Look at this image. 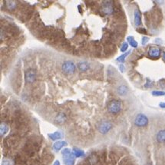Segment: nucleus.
Here are the masks:
<instances>
[{
  "label": "nucleus",
  "instance_id": "nucleus-22",
  "mask_svg": "<svg viewBox=\"0 0 165 165\" xmlns=\"http://www.w3.org/2000/svg\"><path fill=\"white\" fill-rule=\"evenodd\" d=\"M152 95L154 96H163L165 95V92L162 91H153Z\"/></svg>",
  "mask_w": 165,
  "mask_h": 165
},
{
  "label": "nucleus",
  "instance_id": "nucleus-17",
  "mask_svg": "<svg viewBox=\"0 0 165 165\" xmlns=\"http://www.w3.org/2000/svg\"><path fill=\"white\" fill-rule=\"evenodd\" d=\"M9 126L6 124V123H1L0 125V134H1V137L4 136L9 131Z\"/></svg>",
  "mask_w": 165,
  "mask_h": 165
},
{
  "label": "nucleus",
  "instance_id": "nucleus-5",
  "mask_svg": "<svg viewBox=\"0 0 165 165\" xmlns=\"http://www.w3.org/2000/svg\"><path fill=\"white\" fill-rule=\"evenodd\" d=\"M148 124V118L146 115L143 114H139L136 116L134 119V125L139 127H143L147 126Z\"/></svg>",
  "mask_w": 165,
  "mask_h": 165
},
{
  "label": "nucleus",
  "instance_id": "nucleus-6",
  "mask_svg": "<svg viewBox=\"0 0 165 165\" xmlns=\"http://www.w3.org/2000/svg\"><path fill=\"white\" fill-rule=\"evenodd\" d=\"M102 12L106 15H111L114 12V6L111 1H104L102 3Z\"/></svg>",
  "mask_w": 165,
  "mask_h": 165
},
{
  "label": "nucleus",
  "instance_id": "nucleus-8",
  "mask_svg": "<svg viewBox=\"0 0 165 165\" xmlns=\"http://www.w3.org/2000/svg\"><path fill=\"white\" fill-rule=\"evenodd\" d=\"M36 78V74L34 70L29 69L26 71V74H25V79H26V82L28 84H32L35 82Z\"/></svg>",
  "mask_w": 165,
  "mask_h": 165
},
{
  "label": "nucleus",
  "instance_id": "nucleus-26",
  "mask_svg": "<svg viewBox=\"0 0 165 165\" xmlns=\"http://www.w3.org/2000/svg\"><path fill=\"white\" fill-rule=\"evenodd\" d=\"M138 32H140V33H144V34H146L147 31L145 29H138Z\"/></svg>",
  "mask_w": 165,
  "mask_h": 165
},
{
  "label": "nucleus",
  "instance_id": "nucleus-1",
  "mask_svg": "<svg viewBox=\"0 0 165 165\" xmlns=\"http://www.w3.org/2000/svg\"><path fill=\"white\" fill-rule=\"evenodd\" d=\"M61 155L63 157V161L65 165H74L75 156L73 151L69 148H65L61 150Z\"/></svg>",
  "mask_w": 165,
  "mask_h": 165
},
{
  "label": "nucleus",
  "instance_id": "nucleus-25",
  "mask_svg": "<svg viewBox=\"0 0 165 165\" xmlns=\"http://www.w3.org/2000/svg\"><path fill=\"white\" fill-rule=\"evenodd\" d=\"M148 41H149V38L147 37V36H144V37L142 38V45H145L148 42Z\"/></svg>",
  "mask_w": 165,
  "mask_h": 165
},
{
  "label": "nucleus",
  "instance_id": "nucleus-7",
  "mask_svg": "<svg viewBox=\"0 0 165 165\" xmlns=\"http://www.w3.org/2000/svg\"><path fill=\"white\" fill-rule=\"evenodd\" d=\"M161 54V49L157 47H150L148 51V57H150V58H154V59H157V58H160Z\"/></svg>",
  "mask_w": 165,
  "mask_h": 165
},
{
  "label": "nucleus",
  "instance_id": "nucleus-18",
  "mask_svg": "<svg viewBox=\"0 0 165 165\" xmlns=\"http://www.w3.org/2000/svg\"><path fill=\"white\" fill-rule=\"evenodd\" d=\"M72 151L74 153L75 157H81L85 156V152L79 148H74L72 149Z\"/></svg>",
  "mask_w": 165,
  "mask_h": 165
},
{
  "label": "nucleus",
  "instance_id": "nucleus-30",
  "mask_svg": "<svg viewBox=\"0 0 165 165\" xmlns=\"http://www.w3.org/2000/svg\"><path fill=\"white\" fill-rule=\"evenodd\" d=\"M163 58L165 60V52L163 54Z\"/></svg>",
  "mask_w": 165,
  "mask_h": 165
},
{
  "label": "nucleus",
  "instance_id": "nucleus-24",
  "mask_svg": "<svg viewBox=\"0 0 165 165\" xmlns=\"http://www.w3.org/2000/svg\"><path fill=\"white\" fill-rule=\"evenodd\" d=\"M144 86H145V88L152 87L153 82L150 80V79H147V82H146V84H145V85H144Z\"/></svg>",
  "mask_w": 165,
  "mask_h": 165
},
{
  "label": "nucleus",
  "instance_id": "nucleus-21",
  "mask_svg": "<svg viewBox=\"0 0 165 165\" xmlns=\"http://www.w3.org/2000/svg\"><path fill=\"white\" fill-rule=\"evenodd\" d=\"M2 165H14V162L10 159H5L2 161Z\"/></svg>",
  "mask_w": 165,
  "mask_h": 165
},
{
  "label": "nucleus",
  "instance_id": "nucleus-27",
  "mask_svg": "<svg viewBox=\"0 0 165 165\" xmlns=\"http://www.w3.org/2000/svg\"><path fill=\"white\" fill-rule=\"evenodd\" d=\"M119 69H120V71H121V72H125V66L123 65L122 64H121V65H119Z\"/></svg>",
  "mask_w": 165,
  "mask_h": 165
},
{
  "label": "nucleus",
  "instance_id": "nucleus-23",
  "mask_svg": "<svg viewBox=\"0 0 165 165\" xmlns=\"http://www.w3.org/2000/svg\"><path fill=\"white\" fill-rule=\"evenodd\" d=\"M127 49H128V44H127V42H124L121 45V51L122 52H125L127 51Z\"/></svg>",
  "mask_w": 165,
  "mask_h": 165
},
{
  "label": "nucleus",
  "instance_id": "nucleus-29",
  "mask_svg": "<svg viewBox=\"0 0 165 165\" xmlns=\"http://www.w3.org/2000/svg\"><path fill=\"white\" fill-rule=\"evenodd\" d=\"M53 165H60V162L58 161H55L53 164Z\"/></svg>",
  "mask_w": 165,
  "mask_h": 165
},
{
  "label": "nucleus",
  "instance_id": "nucleus-14",
  "mask_svg": "<svg viewBox=\"0 0 165 165\" xmlns=\"http://www.w3.org/2000/svg\"><path fill=\"white\" fill-rule=\"evenodd\" d=\"M67 145V143L65 141H60L55 142V144H53V149L55 150V151H59L61 148L63 147L66 146Z\"/></svg>",
  "mask_w": 165,
  "mask_h": 165
},
{
  "label": "nucleus",
  "instance_id": "nucleus-2",
  "mask_svg": "<svg viewBox=\"0 0 165 165\" xmlns=\"http://www.w3.org/2000/svg\"><path fill=\"white\" fill-rule=\"evenodd\" d=\"M122 108L121 102L118 100H112L108 104V111L112 114H116L121 111Z\"/></svg>",
  "mask_w": 165,
  "mask_h": 165
},
{
  "label": "nucleus",
  "instance_id": "nucleus-10",
  "mask_svg": "<svg viewBox=\"0 0 165 165\" xmlns=\"http://www.w3.org/2000/svg\"><path fill=\"white\" fill-rule=\"evenodd\" d=\"M66 120H67V117H66V114L65 113L60 112L56 115V117L55 118V123H57L58 125H62L65 122Z\"/></svg>",
  "mask_w": 165,
  "mask_h": 165
},
{
  "label": "nucleus",
  "instance_id": "nucleus-20",
  "mask_svg": "<svg viewBox=\"0 0 165 165\" xmlns=\"http://www.w3.org/2000/svg\"><path fill=\"white\" fill-rule=\"evenodd\" d=\"M130 53H131V51H128L127 52H125L124 54H122L121 55H120L119 57L117 58V61H118V62H121V63H123V62H125V58H127V56L129 55Z\"/></svg>",
  "mask_w": 165,
  "mask_h": 165
},
{
  "label": "nucleus",
  "instance_id": "nucleus-11",
  "mask_svg": "<svg viewBox=\"0 0 165 165\" xmlns=\"http://www.w3.org/2000/svg\"><path fill=\"white\" fill-rule=\"evenodd\" d=\"M134 24L136 26H140L142 24V20H141V13L138 9H136L134 11Z\"/></svg>",
  "mask_w": 165,
  "mask_h": 165
},
{
  "label": "nucleus",
  "instance_id": "nucleus-15",
  "mask_svg": "<svg viewBox=\"0 0 165 165\" xmlns=\"http://www.w3.org/2000/svg\"><path fill=\"white\" fill-rule=\"evenodd\" d=\"M128 89H127V86L122 85H120L118 88H117V92L120 96H125L127 94Z\"/></svg>",
  "mask_w": 165,
  "mask_h": 165
},
{
  "label": "nucleus",
  "instance_id": "nucleus-28",
  "mask_svg": "<svg viewBox=\"0 0 165 165\" xmlns=\"http://www.w3.org/2000/svg\"><path fill=\"white\" fill-rule=\"evenodd\" d=\"M160 107L162 108H165V102H161V103H160Z\"/></svg>",
  "mask_w": 165,
  "mask_h": 165
},
{
  "label": "nucleus",
  "instance_id": "nucleus-19",
  "mask_svg": "<svg viewBox=\"0 0 165 165\" xmlns=\"http://www.w3.org/2000/svg\"><path fill=\"white\" fill-rule=\"evenodd\" d=\"M127 41L129 42V44L131 45V47H133V48H138V42H136V40L134 39L133 36H128L127 38Z\"/></svg>",
  "mask_w": 165,
  "mask_h": 165
},
{
  "label": "nucleus",
  "instance_id": "nucleus-3",
  "mask_svg": "<svg viewBox=\"0 0 165 165\" xmlns=\"http://www.w3.org/2000/svg\"><path fill=\"white\" fill-rule=\"evenodd\" d=\"M97 131H99L100 133L102 134H106L112 128V124L109 121L103 120V121L98 122V124L97 125Z\"/></svg>",
  "mask_w": 165,
  "mask_h": 165
},
{
  "label": "nucleus",
  "instance_id": "nucleus-4",
  "mask_svg": "<svg viewBox=\"0 0 165 165\" xmlns=\"http://www.w3.org/2000/svg\"><path fill=\"white\" fill-rule=\"evenodd\" d=\"M61 70L65 74H72L75 72L76 65H74V63L72 61L68 60V61H64V63L61 65Z\"/></svg>",
  "mask_w": 165,
  "mask_h": 165
},
{
  "label": "nucleus",
  "instance_id": "nucleus-13",
  "mask_svg": "<svg viewBox=\"0 0 165 165\" xmlns=\"http://www.w3.org/2000/svg\"><path fill=\"white\" fill-rule=\"evenodd\" d=\"M49 138L52 141H56V140L61 139L63 138V134L61 131H55L54 133H51L48 134Z\"/></svg>",
  "mask_w": 165,
  "mask_h": 165
},
{
  "label": "nucleus",
  "instance_id": "nucleus-12",
  "mask_svg": "<svg viewBox=\"0 0 165 165\" xmlns=\"http://www.w3.org/2000/svg\"><path fill=\"white\" fill-rule=\"evenodd\" d=\"M156 140L158 143H165V129L161 130L157 133Z\"/></svg>",
  "mask_w": 165,
  "mask_h": 165
},
{
  "label": "nucleus",
  "instance_id": "nucleus-9",
  "mask_svg": "<svg viewBox=\"0 0 165 165\" xmlns=\"http://www.w3.org/2000/svg\"><path fill=\"white\" fill-rule=\"evenodd\" d=\"M78 68L81 72H86L90 69V64L86 61H81L78 64Z\"/></svg>",
  "mask_w": 165,
  "mask_h": 165
},
{
  "label": "nucleus",
  "instance_id": "nucleus-16",
  "mask_svg": "<svg viewBox=\"0 0 165 165\" xmlns=\"http://www.w3.org/2000/svg\"><path fill=\"white\" fill-rule=\"evenodd\" d=\"M6 6L7 9H9V10H15L16 9V6H17V3L15 1H13V0H11V1H6Z\"/></svg>",
  "mask_w": 165,
  "mask_h": 165
}]
</instances>
